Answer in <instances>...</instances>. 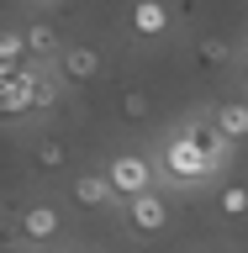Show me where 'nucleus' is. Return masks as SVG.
Listing matches in <instances>:
<instances>
[{"label": "nucleus", "mask_w": 248, "mask_h": 253, "mask_svg": "<svg viewBox=\"0 0 248 253\" xmlns=\"http://www.w3.org/2000/svg\"><path fill=\"white\" fill-rule=\"evenodd\" d=\"M21 37H27V58H37V63L63 53V37H58V27H53V21H32Z\"/></svg>", "instance_id": "10"}, {"label": "nucleus", "mask_w": 248, "mask_h": 253, "mask_svg": "<svg viewBox=\"0 0 248 253\" xmlns=\"http://www.w3.org/2000/svg\"><path fill=\"white\" fill-rule=\"evenodd\" d=\"M158 169H164V179L180 185V190H196V185H206V179L217 174V169H211V158H206L180 126H174L169 137H164V148H158Z\"/></svg>", "instance_id": "2"}, {"label": "nucleus", "mask_w": 248, "mask_h": 253, "mask_svg": "<svg viewBox=\"0 0 248 253\" xmlns=\"http://www.w3.org/2000/svg\"><path fill=\"white\" fill-rule=\"evenodd\" d=\"M106 179H111V190H116V201H132V195H148V190H153L158 169L143 153H116L106 164Z\"/></svg>", "instance_id": "3"}, {"label": "nucleus", "mask_w": 248, "mask_h": 253, "mask_svg": "<svg viewBox=\"0 0 248 253\" xmlns=\"http://www.w3.org/2000/svg\"><path fill=\"white\" fill-rule=\"evenodd\" d=\"M127 227H132V232H143V237L164 232V227H169V206H164V195H158V190L132 195V201H127Z\"/></svg>", "instance_id": "5"}, {"label": "nucleus", "mask_w": 248, "mask_h": 253, "mask_svg": "<svg viewBox=\"0 0 248 253\" xmlns=\"http://www.w3.org/2000/svg\"><path fill=\"white\" fill-rule=\"evenodd\" d=\"M169 5L164 0H132V37H164Z\"/></svg>", "instance_id": "8"}, {"label": "nucleus", "mask_w": 248, "mask_h": 253, "mask_svg": "<svg viewBox=\"0 0 248 253\" xmlns=\"http://www.w3.org/2000/svg\"><path fill=\"white\" fill-rule=\"evenodd\" d=\"M243 79H248V58H243Z\"/></svg>", "instance_id": "18"}, {"label": "nucleus", "mask_w": 248, "mask_h": 253, "mask_svg": "<svg viewBox=\"0 0 248 253\" xmlns=\"http://www.w3.org/2000/svg\"><path fill=\"white\" fill-rule=\"evenodd\" d=\"M196 58H201V63H211V69H217V63H227V42H222V37H206V42H201V53H196Z\"/></svg>", "instance_id": "17"}, {"label": "nucleus", "mask_w": 248, "mask_h": 253, "mask_svg": "<svg viewBox=\"0 0 248 253\" xmlns=\"http://www.w3.org/2000/svg\"><path fill=\"white\" fill-rule=\"evenodd\" d=\"M58 100V84L43 74V69H0V116H27V111H43Z\"/></svg>", "instance_id": "1"}, {"label": "nucleus", "mask_w": 248, "mask_h": 253, "mask_svg": "<svg viewBox=\"0 0 248 253\" xmlns=\"http://www.w3.org/2000/svg\"><path fill=\"white\" fill-rule=\"evenodd\" d=\"M211 122L222 126V137H227V142H243L248 137V100H222V106L211 111Z\"/></svg>", "instance_id": "11"}, {"label": "nucleus", "mask_w": 248, "mask_h": 253, "mask_svg": "<svg viewBox=\"0 0 248 253\" xmlns=\"http://www.w3.org/2000/svg\"><path fill=\"white\" fill-rule=\"evenodd\" d=\"M69 195H74L79 206H90V211H106V206L116 201V190H111L106 174H79L74 185H69Z\"/></svg>", "instance_id": "9"}, {"label": "nucleus", "mask_w": 248, "mask_h": 253, "mask_svg": "<svg viewBox=\"0 0 248 253\" xmlns=\"http://www.w3.org/2000/svg\"><path fill=\"white\" fill-rule=\"evenodd\" d=\"M16 221H21V243H53V237H58V227H63L58 206H48V201L27 206V211H21Z\"/></svg>", "instance_id": "6"}, {"label": "nucleus", "mask_w": 248, "mask_h": 253, "mask_svg": "<svg viewBox=\"0 0 248 253\" xmlns=\"http://www.w3.org/2000/svg\"><path fill=\"white\" fill-rule=\"evenodd\" d=\"M53 63H58V74H63V79H79V84L100 74V53H95L90 42H63V53H58Z\"/></svg>", "instance_id": "7"}, {"label": "nucleus", "mask_w": 248, "mask_h": 253, "mask_svg": "<svg viewBox=\"0 0 248 253\" xmlns=\"http://www.w3.org/2000/svg\"><path fill=\"white\" fill-rule=\"evenodd\" d=\"M0 253H21V221L0 216Z\"/></svg>", "instance_id": "16"}, {"label": "nucleus", "mask_w": 248, "mask_h": 253, "mask_svg": "<svg viewBox=\"0 0 248 253\" xmlns=\"http://www.w3.org/2000/svg\"><path fill=\"white\" fill-rule=\"evenodd\" d=\"M180 132H185V137L196 142V148H201L206 158H211V169H217V174L227 169V164H233V142L222 137V126L211 122V116H190V122L180 126Z\"/></svg>", "instance_id": "4"}, {"label": "nucleus", "mask_w": 248, "mask_h": 253, "mask_svg": "<svg viewBox=\"0 0 248 253\" xmlns=\"http://www.w3.org/2000/svg\"><path fill=\"white\" fill-rule=\"evenodd\" d=\"M217 211H222V216H248V185H222Z\"/></svg>", "instance_id": "14"}, {"label": "nucleus", "mask_w": 248, "mask_h": 253, "mask_svg": "<svg viewBox=\"0 0 248 253\" xmlns=\"http://www.w3.org/2000/svg\"><path fill=\"white\" fill-rule=\"evenodd\" d=\"M206 253H211V248H206Z\"/></svg>", "instance_id": "19"}, {"label": "nucleus", "mask_w": 248, "mask_h": 253, "mask_svg": "<svg viewBox=\"0 0 248 253\" xmlns=\"http://www.w3.org/2000/svg\"><path fill=\"white\" fill-rule=\"evenodd\" d=\"M21 63H27V37L0 27V69H21Z\"/></svg>", "instance_id": "13"}, {"label": "nucleus", "mask_w": 248, "mask_h": 253, "mask_svg": "<svg viewBox=\"0 0 248 253\" xmlns=\"http://www.w3.org/2000/svg\"><path fill=\"white\" fill-rule=\"evenodd\" d=\"M32 164H37L43 174L69 169V142H63V137H37V142H32Z\"/></svg>", "instance_id": "12"}, {"label": "nucleus", "mask_w": 248, "mask_h": 253, "mask_svg": "<svg viewBox=\"0 0 248 253\" xmlns=\"http://www.w3.org/2000/svg\"><path fill=\"white\" fill-rule=\"evenodd\" d=\"M148 111H153L148 90H127L122 95V116H127V122H148Z\"/></svg>", "instance_id": "15"}]
</instances>
